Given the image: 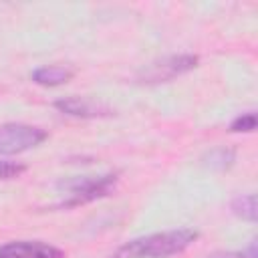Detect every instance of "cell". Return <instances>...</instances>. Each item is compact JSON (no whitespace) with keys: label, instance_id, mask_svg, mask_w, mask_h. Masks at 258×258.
I'll return each mask as SVG.
<instances>
[{"label":"cell","instance_id":"1","mask_svg":"<svg viewBox=\"0 0 258 258\" xmlns=\"http://www.w3.org/2000/svg\"><path fill=\"white\" fill-rule=\"evenodd\" d=\"M196 238H198V232L189 228L157 232V234H149V236L125 242L113 254V258H167L189 248Z\"/></svg>","mask_w":258,"mask_h":258},{"label":"cell","instance_id":"2","mask_svg":"<svg viewBox=\"0 0 258 258\" xmlns=\"http://www.w3.org/2000/svg\"><path fill=\"white\" fill-rule=\"evenodd\" d=\"M117 183V173H105V175H93V177H77L71 181H62L60 187L67 191V200L62 206L73 208L81 206L93 200H99L107 196Z\"/></svg>","mask_w":258,"mask_h":258},{"label":"cell","instance_id":"3","mask_svg":"<svg viewBox=\"0 0 258 258\" xmlns=\"http://www.w3.org/2000/svg\"><path fill=\"white\" fill-rule=\"evenodd\" d=\"M48 133L34 125L24 123H6L0 125V153L2 155H14L28 149H34L40 145Z\"/></svg>","mask_w":258,"mask_h":258},{"label":"cell","instance_id":"4","mask_svg":"<svg viewBox=\"0 0 258 258\" xmlns=\"http://www.w3.org/2000/svg\"><path fill=\"white\" fill-rule=\"evenodd\" d=\"M198 67V56L196 54H177V56H167L159 62L149 64L143 71V79L147 83H163L171 81L173 77H179L191 69Z\"/></svg>","mask_w":258,"mask_h":258},{"label":"cell","instance_id":"5","mask_svg":"<svg viewBox=\"0 0 258 258\" xmlns=\"http://www.w3.org/2000/svg\"><path fill=\"white\" fill-rule=\"evenodd\" d=\"M0 258H64V252L40 240H14L0 246Z\"/></svg>","mask_w":258,"mask_h":258},{"label":"cell","instance_id":"6","mask_svg":"<svg viewBox=\"0 0 258 258\" xmlns=\"http://www.w3.org/2000/svg\"><path fill=\"white\" fill-rule=\"evenodd\" d=\"M54 107L60 113H67L71 117H105L111 115V109L105 107L103 103H95L91 99L83 97H64L54 103Z\"/></svg>","mask_w":258,"mask_h":258},{"label":"cell","instance_id":"7","mask_svg":"<svg viewBox=\"0 0 258 258\" xmlns=\"http://www.w3.org/2000/svg\"><path fill=\"white\" fill-rule=\"evenodd\" d=\"M71 79H73V71L67 67H58V64L40 67L32 73V81L42 87H58V85L69 83Z\"/></svg>","mask_w":258,"mask_h":258},{"label":"cell","instance_id":"8","mask_svg":"<svg viewBox=\"0 0 258 258\" xmlns=\"http://www.w3.org/2000/svg\"><path fill=\"white\" fill-rule=\"evenodd\" d=\"M232 210H234L236 216L254 222V220H256V196H254V194H248V196L236 198V200L232 202Z\"/></svg>","mask_w":258,"mask_h":258},{"label":"cell","instance_id":"9","mask_svg":"<svg viewBox=\"0 0 258 258\" xmlns=\"http://www.w3.org/2000/svg\"><path fill=\"white\" fill-rule=\"evenodd\" d=\"M256 129V113L254 111H248V113H242L240 117H236L230 125V131L234 133H250Z\"/></svg>","mask_w":258,"mask_h":258},{"label":"cell","instance_id":"10","mask_svg":"<svg viewBox=\"0 0 258 258\" xmlns=\"http://www.w3.org/2000/svg\"><path fill=\"white\" fill-rule=\"evenodd\" d=\"M24 165L18 163V161H0V179H12V177H18L24 173Z\"/></svg>","mask_w":258,"mask_h":258},{"label":"cell","instance_id":"11","mask_svg":"<svg viewBox=\"0 0 258 258\" xmlns=\"http://www.w3.org/2000/svg\"><path fill=\"white\" fill-rule=\"evenodd\" d=\"M206 258H256V246L252 244L246 252H218V254H212Z\"/></svg>","mask_w":258,"mask_h":258}]
</instances>
